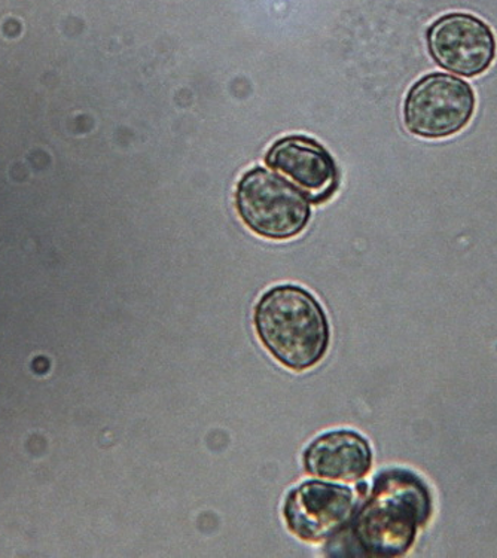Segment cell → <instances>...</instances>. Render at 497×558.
<instances>
[{"mask_svg": "<svg viewBox=\"0 0 497 558\" xmlns=\"http://www.w3.org/2000/svg\"><path fill=\"white\" fill-rule=\"evenodd\" d=\"M267 165L289 181L313 202H325L338 185V172L328 150L304 136L280 138L267 154Z\"/></svg>", "mask_w": 497, "mask_h": 558, "instance_id": "obj_7", "label": "cell"}, {"mask_svg": "<svg viewBox=\"0 0 497 558\" xmlns=\"http://www.w3.org/2000/svg\"><path fill=\"white\" fill-rule=\"evenodd\" d=\"M427 47L439 66L472 77L492 66L497 45L495 34L483 20L454 12L432 24Z\"/></svg>", "mask_w": 497, "mask_h": 558, "instance_id": "obj_5", "label": "cell"}, {"mask_svg": "<svg viewBox=\"0 0 497 558\" xmlns=\"http://www.w3.org/2000/svg\"><path fill=\"white\" fill-rule=\"evenodd\" d=\"M235 207L255 234L271 240L295 238L310 221V205L303 193L259 167L240 179Z\"/></svg>", "mask_w": 497, "mask_h": 558, "instance_id": "obj_3", "label": "cell"}, {"mask_svg": "<svg viewBox=\"0 0 497 558\" xmlns=\"http://www.w3.org/2000/svg\"><path fill=\"white\" fill-rule=\"evenodd\" d=\"M429 514V492L417 476L409 471L385 472L353 520L352 536L365 556H401Z\"/></svg>", "mask_w": 497, "mask_h": 558, "instance_id": "obj_1", "label": "cell"}, {"mask_svg": "<svg viewBox=\"0 0 497 558\" xmlns=\"http://www.w3.org/2000/svg\"><path fill=\"white\" fill-rule=\"evenodd\" d=\"M255 328L268 352L293 371L316 365L328 349L324 308L312 293L293 284L264 293L256 304Z\"/></svg>", "mask_w": 497, "mask_h": 558, "instance_id": "obj_2", "label": "cell"}, {"mask_svg": "<svg viewBox=\"0 0 497 558\" xmlns=\"http://www.w3.org/2000/svg\"><path fill=\"white\" fill-rule=\"evenodd\" d=\"M371 448L365 438L352 430H334L315 439L305 450L308 474L331 482L354 483L371 470Z\"/></svg>", "mask_w": 497, "mask_h": 558, "instance_id": "obj_8", "label": "cell"}, {"mask_svg": "<svg viewBox=\"0 0 497 558\" xmlns=\"http://www.w3.org/2000/svg\"><path fill=\"white\" fill-rule=\"evenodd\" d=\"M353 509L354 496L349 488L308 482L289 493L283 515L293 535L320 542L340 532L349 523Z\"/></svg>", "mask_w": 497, "mask_h": 558, "instance_id": "obj_6", "label": "cell"}, {"mask_svg": "<svg viewBox=\"0 0 497 558\" xmlns=\"http://www.w3.org/2000/svg\"><path fill=\"white\" fill-rule=\"evenodd\" d=\"M475 105V93L470 84L446 73H431L415 83L407 95L403 120L415 136H453L472 120Z\"/></svg>", "mask_w": 497, "mask_h": 558, "instance_id": "obj_4", "label": "cell"}]
</instances>
